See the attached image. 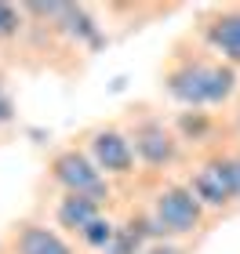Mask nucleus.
<instances>
[{
  "mask_svg": "<svg viewBox=\"0 0 240 254\" xmlns=\"http://www.w3.org/2000/svg\"><path fill=\"white\" fill-rule=\"evenodd\" d=\"M237 84L233 69L226 65H208V62H193V65H178L167 76V91L171 98L186 102V106H211V102L230 98V91Z\"/></svg>",
  "mask_w": 240,
  "mask_h": 254,
  "instance_id": "f257e3e1",
  "label": "nucleus"
},
{
  "mask_svg": "<svg viewBox=\"0 0 240 254\" xmlns=\"http://www.w3.org/2000/svg\"><path fill=\"white\" fill-rule=\"evenodd\" d=\"M55 178L62 182L66 189H70L73 196H91V200H106V178L98 175V167L91 164V160L84 153H77V149H70V153H59L55 156Z\"/></svg>",
  "mask_w": 240,
  "mask_h": 254,
  "instance_id": "f03ea898",
  "label": "nucleus"
},
{
  "mask_svg": "<svg viewBox=\"0 0 240 254\" xmlns=\"http://www.w3.org/2000/svg\"><path fill=\"white\" fill-rule=\"evenodd\" d=\"M157 225L164 233H189V229L200 225V200L193 196V189H182V186H171L157 196Z\"/></svg>",
  "mask_w": 240,
  "mask_h": 254,
  "instance_id": "7ed1b4c3",
  "label": "nucleus"
},
{
  "mask_svg": "<svg viewBox=\"0 0 240 254\" xmlns=\"http://www.w3.org/2000/svg\"><path fill=\"white\" fill-rule=\"evenodd\" d=\"M91 156H95L98 171H109V175H128L135 164V145L117 131H98L91 138Z\"/></svg>",
  "mask_w": 240,
  "mask_h": 254,
  "instance_id": "20e7f679",
  "label": "nucleus"
},
{
  "mask_svg": "<svg viewBox=\"0 0 240 254\" xmlns=\"http://www.w3.org/2000/svg\"><path fill=\"white\" fill-rule=\"evenodd\" d=\"M131 142H135V156H142L146 164H153V167L175 160V138H171L164 131V124H157V120H142L135 127Z\"/></svg>",
  "mask_w": 240,
  "mask_h": 254,
  "instance_id": "39448f33",
  "label": "nucleus"
},
{
  "mask_svg": "<svg viewBox=\"0 0 240 254\" xmlns=\"http://www.w3.org/2000/svg\"><path fill=\"white\" fill-rule=\"evenodd\" d=\"M193 196L200 203H211V207H222L233 200V178H230V160H219V164H208L204 171H197L193 178Z\"/></svg>",
  "mask_w": 240,
  "mask_h": 254,
  "instance_id": "423d86ee",
  "label": "nucleus"
},
{
  "mask_svg": "<svg viewBox=\"0 0 240 254\" xmlns=\"http://www.w3.org/2000/svg\"><path fill=\"white\" fill-rule=\"evenodd\" d=\"M18 254H73V251L59 233L40 229V225H26L18 236Z\"/></svg>",
  "mask_w": 240,
  "mask_h": 254,
  "instance_id": "0eeeda50",
  "label": "nucleus"
},
{
  "mask_svg": "<svg viewBox=\"0 0 240 254\" xmlns=\"http://www.w3.org/2000/svg\"><path fill=\"white\" fill-rule=\"evenodd\" d=\"M59 222L66 229H77V233H84L91 222H98V200H91V196H66L59 203Z\"/></svg>",
  "mask_w": 240,
  "mask_h": 254,
  "instance_id": "6e6552de",
  "label": "nucleus"
},
{
  "mask_svg": "<svg viewBox=\"0 0 240 254\" xmlns=\"http://www.w3.org/2000/svg\"><path fill=\"white\" fill-rule=\"evenodd\" d=\"M208 40L219 48L230 62H240V15H222L211 22Z\"/></svg>",
  "mask_w": 240,
  "mask_h": 254,
  "instance_id": "1a4fd4ad",
  "label": "nucleus"
},
{
  "mask_svg": "<svg viewBox=\"0 0 240 254\" xmlns=\"http://www.w3.org/2000/svg\"><path fill=\"white\" fill-rule=\"evenodd\" d=\"M59 18H66L70 22V29L73 37H84L87 44H98V29H95V22L87 18V11L84 7H73V4H59Z\"/></svg>",
  "mask_w": 240,
  "mask_h": 254,
  "instance_id": "9d476101",
  "label": "nucleus"
},
{
  "mask_svg": "<svg viewBox=\"0 0 240 254\" xmlns=\"http://www.w3.org/2000/svg\"><path fill=\"white\" fill-rule=\"evenodd\" d=\"M102 254H142V236H139V229H117V236L109 240V247L102 251Z\"/></svg>",
  "mask_w": 240,
  "mask_h": 254,
  "instance_id": "9b49d317",
  "label": "nucleus"
},
{
  "mask_svg": "<svg viewBox=\"0 0 240 254\" xmlns=\"http://www.w3.org/2000/svg\"><path fill=\"white\" fill-rule=\"evenodd\" d=\"M80 236H84V244L98 247V251H106V247H109V240L117 236V229H113L109 222H102V218H98V222H91V225H87Z\"/></svg>",
  "mask_w": 240,
  "mask_h": 254,
  "instance_id": "f8f14e48",
  "label": "nucleus"
},
{
  "mask_svg": "<svg viewBox=\"0 0 240 254\" xmlns=\"http://www.w3.org/2000/svg\"><path fill=\"white\" fill-rule=\"evenodd\" d=\"M15 29H18V11L11 7V4H0V40L11 37Z\"/></svg>",
  "mask_w": 240,
  "mask_h": 254,
  "instance_id": "ddd939ff",
  "label": "nucleus"
},
{
  "mask_svg": "<svg viewBox=\"0 0 240 254\" xmlns=\"http://www.w3.org/2000/svg\"><path fill=\"white\" fill-rule=\"evenodd\" d=\"M11 113H15V106H11V98H7L4 84H0V124H7V120H11Z\"/></svg>",
  "mask_w": 240,
  "mask_h": 254,
  "instance_id": "4468645a",
  "label": "nucleus"
},
{
  "mask_svg": "<svg viewBox=\"0 0 240 254\" xmlns=\"http://www.w3.org/2000/svg\"><path fill=\"white\" fill-rule=\"evenodd\" d=\"M230 178H233V192L240 196V160H230Z\"/></svg>",
  "mask_w": 240,
  "mask_h": 254,
  "instance_id": "2eb2a0df",
  "label": "nucleus"
},
{
  "mask_svg": "<svg viewBox=\"0 0 240 254\" xmlns=\"http://www.w3.org/2000/svg\"><path fill=\"white\" fill-rule=\"evenodd\" d=\"M142 254H178L175 247H164V244H157V247H150V251H142Z\"/></svg>",
  "mask_w": 240,
  "mask_h": 254,
  "instance_id": "dca6fc26",
  "label": "nucleus"
}]
</instances>
